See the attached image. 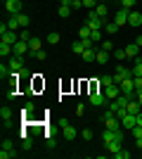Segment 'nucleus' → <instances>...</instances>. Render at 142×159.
Returning <instances> with one entry per match:
<instances>
[{
    "mask_svg": "<svg viewBox=\"0 0 142 159\" xmlns=\"http://www.w3.org/2000/svg\"><path fill=\"white\" fill-rule=\"evenodd\" d=\"M88 102L93 107H104L107 105V95H104V88L100 86V90H93L90 93V98H88Z\"/></svg>",
    "mask_w": 142,
    "mask_h": 159,
    "instance_id": "f257e3e1",
    "label": "nucleus"
},
{
    "mask_svg": "<svg viewBox=\"0 0 142 159\" xmlns=\"http://www.w3.org/2000/svg\"><path fill=\"white\" fill-rule=\"evenodd\" d=\"M126 79H133V69H128V66L118 64V66H116V74H114V81H116V86H118L121 81H126Z\"/></svg>",
    "mask_w": 142,
    "mask_h": 159,
    "instance_id": "f03ea898",
    "label": "nucleus"
},
{
    "mask_svg": "<svg viewBox=\"0 0 142 159\" xmlns=\"http://www.w3.org/2000/svg\"><path fill=\"white\" fill-rule=\"evenodd\" d=\"M12 50H14L12 57H24V55L31 52V45H28V40H17V43L12 45Z\"/></svg>",
    "mask_w": 142,
    "mask_h": 159,
    "instance_id": "7ed1b4c3",
    "label": "nucleus"
},
{
    "mask_svg": "<svg viewBox=\"0 0 142 159\" xmlns=\"http://www.w3.org/2000/svg\"><path fill=\"white\" fill-rule=\"evenodd\" d=\"M128 14H130V10H126V7H121V5H118V10H116V17H114V21L118 24V26H123V24H128Z\"/></svg>",
    "mask_w": 142,
    "mask_h": 159,
    "instance_id": "20e7f679",
    "label": "nucleus"
},
{
    "mask_svg": "<svg viewBox=\"0 0 142 159\" xmlns=\"http://www.w3.org/2000/svg\"><path fill=\"white\" fill-rule=\"evenodd\" d=\"M7 14H19L21 12V0H5Z\"/></svg>",
    "mask_w": 142,
    "mask_h": 159,
    "instance_id": "39448f33",
    "label": "nucleus"
},
{
    "mask_svg": "<svg viewBox=\"0 0 142 159\" xmlns=\"http://www.w3.org/2000/svg\"><path fill=\"white\" fill-rule=\"evenodd\" d=\"M135 124H137V116H135V114H126V116L121 119V126L126 128V131H133Z\"/></svg>",
    "mask_w": 142,
    "mask_h": 159,
    "instance_id": "423d86ee",
    "label": "nucleus"
},
{
    "mask_svg": "<svg viewBox=\"0 0 142 159\" xmlns=\"http://www.w3.org/2000/svg\"><path fill=\"white\" fill-rule=\"evenodd\" d=\"M104 128H109V131H118V128H123L121 126V119L118 116H109V119H104Z\"/></svg>",
    "mask_w": 142,
    "mask_h": 159,
    "instance_id": "0eeeda50",
    "label": "nucleus"
},
{
    "mask_svg": "<svg viewBox=\"0 0 142 159\" xmlns=\"http://www.w3.org/2000/svg\"><path fill=\"white\" fill-rule=\"evenodd\" d=\"M0 36H2V43H10V45H14V43L19 40V33L12 31V29H7V31H5V33H0Z\"/></svg>",
    "mask_w": 142,
    "mask_h": 159,
    "instance_id": "6e6552de",
    "label": "nucleus"
},
{
    "mask_svg": "<svg viewBox=\"0 0 142 159\" xmlns=\"http://www.w3.org/2000/svg\"><path fill=\"white\" fill-rule=\"evenodd\" d=\"M128 24L130 26H142V14L137 12V10H130V14H128Z\"/></svg>",
    "mask_w": 142,
    "mask_h": 159,
    "instance_id": "1a4fd4ad",
    "label": "nucleus"
},
{
    "mask_svg": "<svg viewBox=\"0 0 142 159\" xmlns=\"http://www.w3.org/2000/svg\"><path fill=\"white\" fill-rule=\"evenodd\" d=\"M126 55H128V60H137V57H140V45H137V43L126 45Z\"/></svg>",
    "mask_w": 142,
    "mask_h": 159,
    "instance_id": "9d476101",
    "label": "nucleus"
},
{
    "mask_svg": "<svg viewBox=\"0 0 142 159\" xmlns=\"http://www.w3.org/2000/svg\"><path fill=\"white\" fill-rule=\"evenodd\" d=\"M7 64H10L12 74H21V71H24V64H21V57H12V60L7 62Z\"/></svg>",
    "mask_w": 142,
    "mask_h": 159,
    "instance_id": "9b49d317",
    "label": "nucleus"
},
{
    "mask_svg": "<svg viewBox=\"0 0 142 159\" xmlns=\"http://www.w3.org/2000/svg\"><path fill=\"white\" fill-rule=\"evenodd\" d=\"M104 95H107V100H116L118 95H121V88L116 86V83H114V86H107V88H104Z\"/></svg>",
    "mask_w": 142,
    "mask_h": 159,
    "instance_id": "f8f14e48",
    "label": "nucleus"
},
{
    "mask_svg": "<svg viewBox=\"0 0 142 159\" xmlns=\"http://www.w3.org/2000/svg\"><path fill=\"white\" fill-rule=\"evenodd\" d=\"M109 57H111V52H107V50H102V48H97V55H95V62H100V64H107Z\"/></svg>",
    "mask_w": 142,
    "mask_h": 159,
    "instance_id": "ddd939ff",
    "label": "nucleus"
},
{
    "mask_svg": "<svg viewBox=\"0 0 142 159\" xmlns=\"http://www.w3.org/2000/svg\"><path fill=\"white\" fill-rule=\"evenodd\" d=\"M62 135H64V140H76V135H78V131H76L71 124H69L67 128H62Z\"/></svg>",
    "mask_w": 142,
    "mask_h": 159,
    "instance_id": "4468645a",
    "label": "nucleus"
},
{
    "mask_svg": "<svg viewBox=\"0 0 142 159\" xmlns=\"http://www.w3.org/2000/svg\"><path fill=\"white\" fill-rule=\"evenodd\" d=\"M126 109H128V114H135V116H137V114L142 112V105H140V102H137L135 98H133V100H130V102H128V107H126Z\"/></svg>",
    "mask_w": 142,
    "mask_h": 159,
    "instance_id": "2eb2a0df",
    "label": "nucleus"
},
{
    "mask_svg": "<svg viewBox=\"0 0 142 159\" xmlns=\"http://www.w3.org/2000/svg\"><path fill=\"white\" fill-rule=\"evenodd\" d=\"M28 45H31V52H28V57H33L38 50H43V43H41V38H31L28 40Z\"/></svg>",
    "mask_w": 142,
    "mask_h": 159,
    "instance_id": "dca6fc26",
    "label": "nucleus"
},
{
    "mask_svg": "<svg viewBox=\"0 0 142 159\" xmlns=\"http://www.w3.org/2000/svg\"><path fill=\"white\" fill-rule=\"evenodd\" d=\"M0 119H2V124H10V121H12V109H10V107H0Z\"/></svg>",
    "mask_w": 142,
    "mask_h": 159,
    "instance_id": "f3484780",
    "label": "nucleus"
},
{
    "mask_svg": "<svg viewBox=\"0 0 142 159\" xmlns=\"http://www.w3.org/2000/svg\"><path fill=\"white\" fill-rule=\"evenodd\" d=\"M102 29H104V33H109V36H114V33L118 31L121 26H118L116 21H104V26H102Z\"/></svg>",
    "mask_w": 142,
    "mask_h": 159,
    "instance_id": "a211bd4d",
    "label": "nucleus"
},
{
    "mask_svg": "<svg viewBox=\"0 0 142 159\" xmlns=\"http://www.w3.org/2000/svg\"><path fill=\"white\" fill-rule=\"evenodd\" d=\"M12 55H14V50L10 43H0V57H12Z\"/></svg>",
    "mask_w": 142,
    "mask_h": 159,
    "instance_id": "6ab92c4d",
    "label": "nucleus"
},
{
    "mask_svg": "<svg viewBox=\"0 0 142 159\" xmlns=\"http://www.w3.org/2000/svg\"><path fill=\"white\" fill-rule=\"evenodd\" d=\"M7 29H12V31L21 29V24H19V17H17V14H10V19H7Z\"/></svg>",
    "mask_w": 142,
    "mask_h": 159,
    "instance_id": "aec40b11",
    "label": "nucleus"
},
{
    "mask_svg": "<svg viewBox=\"0 0 142 159\" xmlns=\"http://www.w3.org/2000/svg\"><path fill=\"white\" fill-rule=\"evenodd\" d=\"M95 55H97V48H88V50H83V60L85 62H95Z\"/></svg>",
    "mask_w": 142,
    "mask_h": 159,
    "instance_id": "412c9836",
    "label": "nucleus"
},
{
    "mask_svg": "<svg viewBox=\"0 0 142 159\" xmlns=\"http://www.w3.org/2000/svg\"><path fill=\"white\" fill-rule=\"evenodd\" d=\"M71 50H74L76 55H83V50H88V48H85V43H83V40H76L74 45H71Z\"/></svg>",
    "mask_w": 142,
    "mask_h": 159,
    "instance_id": "4be33fe9",
    "label": "nucleus"
},
{
    "mask_svg": "<svg viewBox=\"0 0 142 159\" xmlns=\"http://www.w3.org/2000/svg\"><path fill=\"white\" fill-rule=\"evenodd\" d=\"M59 38H62V36H59L57 31H50V33H47V43H50V45H57V43H59Z\"/></svg>",
    "mask_w": 142,
    "mask_h": 159,
    "instance_id": "5701e85b",
    "label": "nucleus"
},
{
    "mask_svg": "<svg viewBox=\"0 0 142 159\" xmlns=\"http://www.w3.org/2000/svg\"><path fill=\"white\" fill-rule=\"evenodd\" d=\"M95 12H97V14L102 17V19H104V17L109 14V10H107V5H104V2H97V7H95Z\"/></svg>",
    "mask_w": 142,
    "mask_h": 159,
    "instance_id": "b1692460",
    "label": "nucleus"
},
{
    "mask_svg": "<svg viewBox=\"0 0 142 159\" xmlns=\"http://www.w3.org/2000/svg\"><path fill=\"white\" fill-rule=\"evenodd\" d=\"M104 147H107L109 152H111V157H114V154L121 150V143H118V140H114V143H109V145H104Z\"/></svg>",
    "mask_w": 142,
    "mask_h": 159,
    "instance_id": "393cba45",
    "label": "nucleus"
},
{
    "mask_svg": "<svg viewBox=\"0 0 142 159\" xmlns=\"http://www.w3.org/2000/svg\"><path fill=\"white\" fill-rule=\"evenodd\" d=\"M116 81H114V76H100V86L102 88H107V86H114Z\"/></svg>",
    "mask_w": 142,
    "mask_h": 159,
    "instance_id": "a878e982",
    "label": "nucleus"
},
{
    "mask_svg": "<svg viewBox=\"0 0 142 159\" xmlns=\"http://www.w3.org/2000/svg\"><path fill=\"white\" fill-rule=\"evenodd\" d=\"M21 147H24V150H31V147H33V140L28 138L26 133H24V135H21Z\"/></svg>",
    "mask_w": 142,
    "mask_h": 159,
    "instance_id": "bb28decb",
    "label": "nucleus"
},
{
    "mask_svg": "<svg viewBox=\"0 0 142 159\" xmlns=\"http://www.w3.org/2000/svg\"><path fill=\"white\" fill-rule=\"evenodd\" d=\"M133 76H142V57L135 60V66H133Z\"/></svg>",
    "mask_w": 142,
    "mask_h": 159,
    "instance_id": "cd10ccee",
    "label": "nucleus"
},
{
    "mask_svg": "<svg viewBox=\"0 0 142 159\" xmlns=\"http://www.w3.org/2000/svg\"><path fill=\"white\" fill-rule=\"evenodd\" d=\"M71 12H74V10H71L69 5H59V17H62V19H67Z\"/></svg>",
    "mask_w": 142,
    "mask_h": 159,
    "instance_id": "c85d7f7f",
    "label": "nucleus"
},
{
    "mask_svg": "<svg viewBox=\"0 0 142 159\" xmlns=\"http://www.w3.org/2000/svg\"><path fill=\"white\" fill-rule=\"evenodd\" d=\"M17 17H19V24H21V29H28V24H31V19H28L26 14H24V12H19V14H17Z\"/></svg>",
    "mask_w": 142,
    "mask_h": 159,
    "instance_id": "c756f323",
    "label": "nucleus"
},
{
    "mask_svg": "<svg viewBox=\"0 0 142 159\" xmlns=\"http://www.w3.org/2000/svg\"><path fill=\"white\" fill-rule=\"evenodd\" d=\"M90 33H93V29H90L88 24H83L81 31H78V36H81V38H90Z\"/></svg>",
    "mask_w": 142,
    "mask_h": 159,
    "instance_id": "7c9ffc66",
    "label": "nucleus"
},
{
    "mask_svg": "<svg viewBox=\"0 0 142 159\" xmlns=\"http://www.w3.org/2000/svg\"><path fill=\"white\" fill-rule=\"evenodd\" d=\"M33 112H36V105L33 102H26V105H24V116H31Z\"/></svg>",
    "mask_w": 142,
    "mask_h": 159,
    "instance_id": "2f4dec72",
    "label": "nucleus"
},
{
    "mask_svg": "<svg viewBox=\"0 0 142 159\" xmlns=\"http://www.w3.org/2000/svg\"><path fill=\"white\" fill-rule=\"evenodd\" d=\"M12 157H17L14 150H0V159H12Z\"/></svg>",
    "mask_w": 142,
    "mask_h": 159,
    "instance_id": "473e14b6",
    "label": "nucleus"
},
{
    "mask_svg": "<svg viewBox=\"0 0 142 159\" xmlns=\"http://www.w3.org/2000/svg\"><path fill=\"white\" fill-rule=\"evenodd\" d=\"M10 74H12V69H10V64H5V62H2V64H0V76L5 79V76H10Z\"/></svg>",
    "mask_w": 142,
    "mask_h": 159,
    "instance_id": "72a5a7b5",
    "label": "nucleus"
},
{
    "mask_svg": "<svg viewBox=\"0 0 142 159\" xmlns=\"http://www.w3.org/2000/svg\"><path fill=\"white\" fill-rule=\"evenodd\" d=\"M135 2H137V0H121L118 5H121V7H126V10H135Z\"/></svg>",
    "mask_w": 142,
    "mask_h": 159,
    "instance_id": "f704fd0d",
    "label": "nucleus"
},
{
    "mask_svg": "<svg viewBox=\"0 0 142 159\" xmlns=\"http://www.w3.org/2000/svg\"><path fill=\"white\" fill-rule=\"evenodd\" d=\"M0 150H14L12 140H10V138H2V143H0Z\"/></svg>",
    "mask_w": 142,
    "mask_h": 159,
    "instance_id": "c9c22d12",
    "label": "nucleus"
},
{
    "mask_svg": "<svg viewBox=\"0 0 142 159\" xmlns=\"http://www.w3.org/2000/svg\"><path fill=\"white\" fill-rule=\"evenodd\" d=\"M31 38H33V36L28 33V29H21L19 31V40H31Z\"/></svg>",
    "mask_w": 142,
    "mask_h": 159,
    "instance_id": "e433bc0d",
    "label": "nucleus"
},
{
    "mask_svg": "<svg viewBox=\"0 0 142 159\" xmlns=\"http://www.w3.org/2000/svg\"><path fill=\"white\" fill-rule=\"evenodd\" d=\"M100 0H83V7H88V10H95Z\"/></svg>",
    "mask_w": 142,
    "mask_h": 159,
    "instance_id": "4c0bfd02",
    "label": "nucleus"
},
{
    "mask_svg": "<svg viewBox=\"0 0 142 159\" xmlns=\"http://www.w3.org/2000/svg\"><path fill=\"white\" fill-rule=\"evenodd\" d=\"M93 135H95V133L90 131V128H85V131H81V138H83V140H93Z\"/></svg>",
    "mask_w": 142,
    "mask_h": 159,
    "instance_id": "58836bf2",
    "label": "nucleus"
},
{
    "mask_svg": "<svg viewBox=\"0 0 142 159\" xmlns=\"http://www.w3.org/2000/svg\"><path fill=\"white\" fill-rule=\"evenodd\" d=\"M102 50L111 52V50H114V43H111V40H102Z\"/></svg>",
    "mask_w": 142,
    "mask_h": 159,
    "instance_id": "ea45409f",
    "label": "nucleus"
},
{
    "mask_svg": "<svg viewBox=\"0 0 142 159\" xmlns=\"http://www.w3.org/2000/svg\"><path fill=\"white\" fill-rule=\"evenodd\" d=\"M100 31H102V29H95V31L90 33V38H93L95 43H100V38H102V33H100Z\"/></svg>",
    "mask_w": 142,
    "mask_h": 159,
    "instance_id": "a19ab883",
    "label": "nucleus"
},
{
    "mask_svg": "<svg viewBox=\"0 0 142 159\" xmlns=\"http://www.w3.org/2000/svg\"><path fill=\"white\" fill-rule=\"evenodd\" d=\"M114 157H116V159H128V157H130V152H126V150H118Z\"/></svg>",
    "mask_w": 142,
    "mask_h": 159,
    "instance_id": "79ce46f5",
    "label": "nucleus"
},
{
    "mask_svg": "<svg viewBox=\"0 0 142 159\" xmlns=\"http://www.w3.org/2000/svg\"><path fill=\"white\" fill-rule=\"evenodd\" d=\"M114 57H118V60H128V55H126V48H123V50H116Z\"/></svg>",
    "mask_w": 142,
    "mask_h": 159,
    "instance_id": "37998d69",
    "label": "nucleus"
},
{
    "mask_svg": "<svg viewBox=\"0 0 142 159\" xmlns=\"http://www.w3.org/2000/svg\"><path fill=\"white\" fill-rule=\"evenodd\" d=\"M45 57H47V55H45V50H38V52L33 55V60H38V62H43Z\"/></svg>",
    "mask_w": 142,
    "mask_h": 159,
    "instance_id": "c03bdc74",
    "label": "nucleus"
},
{
    "mask_svg": "<svg viewBox=\"0 0 142 159\" xmlns=\"http://www.w3.org/2000/svg\"><path fill=\"white\" fill-rule=\"evenodd\" d=\"M83 7V0H74V2H71V10H81Z\"/></svg>",
    "mask_w": 142,
    "mask_h": 159,
    "instance_id": "a18cd8bd",
    "label": "nucleus"
},
{
    "mask_svg": "<svg viewBox=\"0 0 142 159\" xmlns=\"http://www.w3.org/2000/svg\"><path fill=\"white\" fill-rule=\"evenodd\" d=\"M133 135H135V138H140V135H142V126H137V124H135V128H133Z\"/></svg>",
    "mask_w": 142,
    "mask_h": 159,
    "instance_id": "49530a36",
    "label": "nucleus"
},
{
    "mask_svg": "<svg viewBox=\"0 0 142 159\" xmlns=\"http://www.w3.org/2000/svg\"><path fill=\"white\" fill-rule=\"evenodd\" d=\"M76 114H78V116H83V114H85V105H78V107H76Z\"/></svg>",
    "mask_w": 142,
    "mask_h": 159,
    "instance_id": "de8ad7c7",
    "label": "nucleus"
},
{
    "mask_svg": "<svg viewBox=\"0 0 142 159\" xmlns=\"http://www.w3.org/2000/svg\"><path fill=\"white\" fill-rule=\"evenodd\" d=\"M126 114H128V109H126V107H123V109H118V112H116V116H118V119H123V116H126Z\"/></svg>",
    "mask_w": 142,
    "mask_h": 159,
    "instance_id": "09e8293b",
    "label": "nucleus"
},
{
    "mask_svg": "<svg viewBox=\"0 0 142 159\" xmlns=\"http://www.w3.org/2000/svg\"><path fill=\"white\" fill-rule=\"evenodd\" d=\"M135 100H137V102L142 105V90H135Z\"/></svg>",
    "mask_w": 142,
    "mask_h": 159,
    "instance_id": "8fccbe9b",
    "label": "nucleus"
},
{
    "mask_svg": "<svg viewBox=\"0 0 142 159\" xmlns=\"http://www.w3.org/2000/svg\"><path fill=\"white\" fill-rule=\"evenodd\" d=\"M71 2H74V0H62V5H69V7H71Z\"/></svg>",
    "mask_w": 142,
    "mask_h": 159,
    "instance_id": "3c124183",
    "label": "nucleus"
},
{
    "mask_svg": "<svg viewBox=\"0 0 142 159\" xmlns=\"http://www.w3.org/2000/svg\"><path fill=\"white\" fill-rule=\"evenodd\" d=\"M135 43H137V45L142 48V36H137V40H135Z\"/></svg>",
    "mask_w": 142,
    "mask_h": 159,
    "instance_id": "603ef678",
    "label": "nucleus"
},
{
    "mask_svg": "<svg viewBox=\"0 0 142 159\" xmlns=\"http://www.w3.org/2000/svg\"><path fill=\"white\" fill-rule=\"evenodd\" d=\"M116 2H121V0H116Z\"/></svg>",
    "mask_w": 142,
    "mask_h": 159,
    "instance_id": "864d4df0",
    "label": "nucleus"
},
{
    "mask_svg": "<svg viewBox=\"0 0 142 159\" xmlns=\"http://www.w3.org/2000/svg\"><path fill=\"white\" fill-rule=\"evenodd\" d=\"M100 2H104V0H100Z\"/></svg>",
    "mask_w": 142,
    "mask_h": 159,
    "instance_id": "5fc2aeb1",
    "label": "nucleus"
}]
</instances>
